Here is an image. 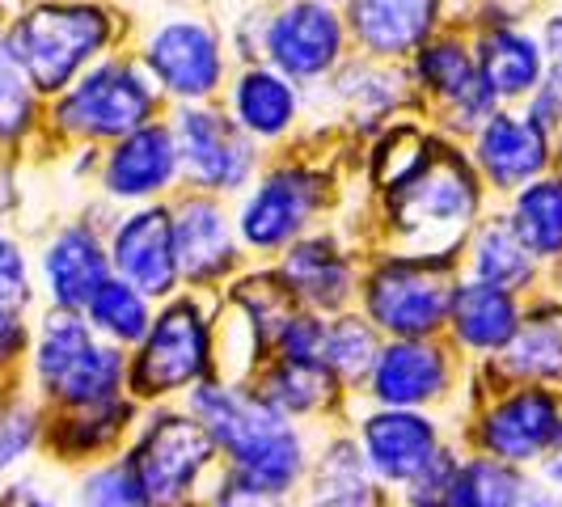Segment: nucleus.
Wrapping results in <instances>:
<instances>
[{
    "label": "nucleus",
    "instance_id": "nucleus-1",
    "mask_svg": "<svg viewBox=\"0 0 562 507\" xmlns=\"http://www.w3.org/2000/svg\"><path fill=\"white\" fill-rule=\"evenodd\" d=\"M187 410L212 436L221 465H225V478L262 491V495H276V499L301 495L313 461L310 440L296 422L283 419L250 381H228V376L216 381L212 376L199 390H191Z\"/></svg>",
    "mask_w": 562,
    "mask_h": 507
},
{
    "label": "nucleus",
    "instance_id": "nucleus-2",
    "mask_svg": "<svg viewBox=\"0 0 562 507\" xmlns=\"http://www.w3.org/2000/svg\"><path fill=\"white\" fill-rule=\"evenodd\" d=\"M148 507H203L221 482V452L191 410H153L127 444Z\"/></svg>",
    "mask_w": 562,
    "mask_h": 507
},
{
    "label": "nucleus",
    "instance_id": "nucleus-3",
    "mask_svg": "<svg viewBox=\"0 0 562 507\" xmlns=\"http://www.w3.org/2000/svg\"><path fill=\"white\" fill-rule=\"evenodd\" d=\"M34 381L59 410H85L127 394V356L89 330L85 313L52 309L34 342Z\"/></svg>",
    "mask_w": 562,
    "mask_h": 507
},
{
    "label": "nucleus",
    "instance_id": "nucleus-4",
    "mask_svg": "<svg viewBox=\"0 0 562 507\" xmlns=\"http://www.w3.org/2000/svg\"><path fill=\"white\" fill-rule=\"evenodd\" d=\"M351 440L360 444V457L376 482H385L394 495H440L449 478L457 452L445 440L440 419L427 410H390L372 406L364 419L356 422Z\"/></svg>",
    "mask_w": 562,
    "mask_h": 507
},
{
    "label": "nucleus",
    "instance_id": "nucleus-5",
    "mask_svg": "<svg viewBox=\"0 0 562 507\" xmlns=\"http://www.w3.org/2000/svg\"><path fill=\"white\" fill-rule=\"evenodd\" d=\"M212 368H216L212 322L191 296H178L161 313H153V326L140 338L136 356H127V397L166 402L191 394L203 381H212Z\"/></svg>",
    "mask_w": 562,
    "mask_h": 507
},
{
    "label": "nucleus",
    "instance_id": "nucleus-6",
    "mask_svg": "<svg viewBox=\"0 0 562 507\" xmlns=\"http://www.w3.org/2000/svg\"><path fill=\"white\" fill-rule=\"evenodd\" d=\"M106 13L89 4H38L9 34V59L38 89H64L85 59L106 43Z\"/></svg>",
    "mask_w": 562,
    "mask_h": 507
},
{
    "label": "nucleus",
    "instance_id": "nucleus-7",
    "mask_svg": "<svg viewBox=\"0 0 562 507\" xmlns=\"http://www.w3.org/2000/svg\"><path fill=\"white\" fill-rule=\"evenodd\" d=\"M562 431V394L546 385H507L479 410L470 444L516 470H537Z\"/></svg>",
    "mask_w": 562,
    "mask_h": 507
},
{
    "label": "nucleus",
    "instance_id": "nucleus-8",
    "mask_svg": "<svg viewBox=\"0 0 562 507\" xmlns=\"http://www.w3.org/2000/svg\"><path fill=\"white\" fill-rule=\"evenodd\" d=\"M449 275L427 258H394L381 262L364 283V317L376 335L390 338H431L449 322L452 305Z\"/></svg>",
    "mask_w": 562,
    "mask_h": 507
},
{
    "label": "nucleus",
    "instance_id": "nucleus-9",
    "mask_svg": "<svg viewBox=\"0 0 562 507\" xmlns=\"http://www.w3.org/2000/svg\"><path fill=\"white\" fill-rule=\"evenodd\" d=\"M474 203H479V191H474L470 169L457 157L427 153V161L406 182L394 187L390 212H394V225L406 237H419L431 246L440 233H449V237L461 233L465 221L474 216Z\"/></svg>",
    "mask_w": 562,
    "mask_h": 507
},
{
    "label": "nucleus",
    "instance_id": "nucleus-10",
    "mask_svg": "<svg viewBox=\"0 0 562 507\" xmlns=\"http://www.w3.org/2000/svg\"><path fill=\"white\" fill-rule=\"evenodd\" d=\"M368 397L390 410H427L449 394L452 356L436 338H390L368 372Z\"/></svg>",
    "mask_w": 562,
    "mask_h": 507
},
{
    "label": "nucleus",
    "instance_id": "nucleus-11",
    "mask_svg": "<svg viewBox=\"0 0 562 507\" xmlns=\"http://www.w3.org/2000/svg\"><path fill=\"white\" fill-rule=\"evenodd\" d=\"M148 114H153V93L127 64H102L59 106L64 127L81 136H132L140 132Z\"/></svg>",
    "mask_w": 562,
    "mask_h": 507
},
{
    "label": "nucleus",
    "instance_id": "nucleus-12",
    "mask_svg": "<svg viewBox=\"0 0 562 507\" xmlns=\"http://www.w3.org/2000/svg\"><path fill=\"white\" fill-rule=\"evenodd\" d=\"M301 507H397V495L368 470L351 431H338L313 452Z\"/></svg>",
    "mask_w": 562,
    "mask_h": 507
},
{
    "label": "nucleus",
    "instance_id": "nucleus-13",
    "mask_svg": "<svg viewBox=\"0 0 562 507\" xmlns=\"http://www.w3.org/2000/svg\"><path fill=\"white\" fill-rule=\"evenodd\" d=\"M111 262L119 280L132 283L140 296H169L178 283V258H173V221L166 212H136L114 233Z\"/></svg>",
    "mask_w": 562,
    "mask_h": 507
},
{
    "label": "nucleus",
    "instance_id": "nucleus-14",
    "mask_svg": "<svg viewBox=\"0 0 562 507\" xmlns=\"http://www.w3.org/2000/svg\"><path fill=\"white\" fill-rule=\"evenodd\" d=\"M136 422V402L123 394L102 406H85V410H64L56 422L43 427V444L52 449L56 461L64 465H98L114 457V449L123 444V436Z\"/></svg>",
    "mask_w": 562,
    "mask_h": 507
},
{
    "label": "nucleus",
    "instance_id": "nucleus-15",
    "mask_svg": "<svg viewBox=\"0 0 562 507\" xmlns=\"http://www.w3.org/2000/svg\"><path fill=\"white\" fill-rule=\"evenodd\" d=\"M267 47H271V59L280 64L283 72L317 77V72H326L335 64L338 47H342V30H338V18L326 4L296 0L271 22Z\"/></svg>",
    "mask_w": 562,
    "mask_h": 507
},
{
    "label": "nucleus",
    "instance_id": "nucleus-16",
    "mask_svg": "<svg viewBox=\"0 0 562 507\" xmlns=\"http://www.w3.org/2000/svg\"><path fill=\"white\" fill-rule=\"evenodd\" d=\"M148 64L169 93L182 98H203L221 81V47L195 22H173L157 30V38L148 43Z\"/></svg>",
    "mask_w": 562,
    "mask_h": 507
},
{
    "label": "nucleus",
    "instance_id": "nucleus-17",
    "mask_svg": "<svg viewBox=\"0 0 562 507\" xmlns=\"http://www.w3.org/2000/svg\"><path fill=\"white\" fill-rule=\"evenodd\" d=\"M178 132H182V153H187V161H191L199 182L233 191V187H241L250 178V166H254L250 144L221 114L187 111Z\"/></svg>",
    "mask_w": 562,
    "mask_h": 507
},
{
    "label": "nucleus",
    "instance_id": "nucleus-18",
    "mask_svg": "<svg viewBox=\"0 0 562 507\" xmlns=\"http://www.w3.org/2000/svg\"><path fill=\"white\" fill-rule=\"evenodd\" d=\"M47 292L64 313H85L93 292L111 280V258L89 228H64L43 258Z\"/></svg>",
    "mask_w": 562,
    "mask_h": 507
},
{
    "label": "nucleus",
    "instance_id": "nucleus-19",
    "mask_svg": "<svg viewBox=\"0 0 562 507\" xmlns=\"http://www.w3.org/2000/svg\"><path fill=\"white\" fill-rule=\"evenodd\" d=\"M507 385H562V305H533L520 313L516 335L499 351Z\"/></svg>",
    "mask_w": 562,
    "mask_h": 507
},
{
    "label": "nucleus",
    "instance_id": "nucleus-20",
    "mask_svg": "<svg viewBox=\"0 0 562 507\" xmlns=\"http://www.w3.org/2000/svg\"><path fill=\"white\" fill-rule=\"evenodd\" d=\"M449 326H452V338L465 351L499 356L507 342H512V335H516V326H520L516 292L491 288V283H465V288H457L449 305Z\"/></svg>",
    "mask_w": 562,
    "mask_h": 507
},
{
    "label": "nucleus",
    "instance_id": "nucleus-21",
    "mask_svg": "<svg viewBox=\"0 0 562 507\" xmlns=\"http://www.w3.org/2000/svg\"><path fill=\"white\" fill-rule=\"evenodd\" d=\"M313 187L317 182L305 178V173H276V178H267L258 187V195L246 203V212H241L246 241L258 246V250H276L283 241H292L301 233V225H305V216H310Z\"/></svg>",
    "mask_w": 562,
    "mask_h": 507
},
{
    "label": "nucleus",
    "instance_id": "nucleus-22",
    "mask_svg": "<svg viewBox=\"0 0 562 507\" xmlns=\"http://www.w3.org/2000/svg\"><path fill=\"white\" fill-rule=\"evenodd\" d=\"M173 258H178V275L191 283L221 280L233 262V233L225 225V212L207 199H195L178 212L173 221Z\"/></svg>",
    "mask_w": 562,
    "mask_h": 507
},
{
    "label": "nucleus",
    "instance_id": "nucleus-23",
    "mask_svg": "<svg viewBox=\"0 0 562 507\" xmlns=\"http://www.w3.org/2000/svg\"><path fill=\"white\" fill-rule=\"evenodd\" d=\"M254 390L267 397L283 419H310L335 406V397L342 394V385L335 381V372L322 360H267L254 372Z\"/></svg>",
    "mask_w": 562,
    "mask_h": 507
},
{
    "label": "nucleus",
    "instance_id": "nucleus-24",
    "mask_svg": "<svg viewBox=\"0 0 562 507\" xmlns=\"http://www.w3.org/2000/svg\"><path fill=\"white\" fill-rule=\"evenodd\" d=\"M533 478L516 465H504L495 457L482 452H457L449 478L440 486L436 504L440 507H520V499L529 495Z\"/></svg>",
    "mask_w": 562,
    "mask_h": 507
},
{
    "label": "nucleus",
    "instance_id": "nucleus-25",
    "mask_svg": "<svg viewBox=\"0 0 562 507\" xmlns=\"http://www.w3.org/2000/svg\"><path fill=\"white\" fill-rule=\"evenodd\" d=\"M283 283L310 313H338L351 301V267L347 258L326 241H301L283 258Z\"/></svg>",
    "mask_w": 562,
    "mask_h": 507
},
{
    "label": "nucleus",
    "instance_id": "nucleus-26",
    "mask_svg": "<svg viewBox=\"0 0 562 507\" xmlns=\"http://www.w3.org/2000/svg\"><path fill=\"white\" fill-rule=\"evenodd\" d=\"M436 0H351V26L368 52L397 56L427 38Z\"/></svg>",
    "mask_w": 562,
    "mask_h": 507
},
{
    "label": "nucleus",
    "instance_id": "nucleus-27",
    "mask_svg": "<svg viewBox=\"0 0 562 507\" xmlns=\"http://www.w3.org/2000/svg\"><path fill=\"white\" fill-rule=\"evenodd\" d=\"M479 157L499 187H520L546 166V132L533 119L491 114V123L482 127Z\"/></svg>",
    "mask_w": 562,
    "mask_h": 507
},
{
    "label": "nucleus",
    "instance_id": "nucleus-28",
    "mask_svg": "<svg viewBox=\"0 0 562 507\" xmlns=\"http://www.w3.org/2000/svg\"><path fill=\"white\" fill-rule=\"evenodd\" d=\"M173 161H178V148L169 140V132H161V127H140V132H132L111 153L106 187L123 199L153 195V191H161L169 178H173Z\"/></svg>",
    "mask_w": 562,
    "mask_h": 507
},
{
    "label": "nucleus",
    "instance_id": "nucleus-29",
    "mask_svg": "<svg viewBox=\"0 0 562 507\" xmlns=\"http://www.w3.org/2000/svg\"><path fill=\"white\" fill-rule=\"evenodd\" d=\"M85 322H89L93 335L102 342H111V347H140V338L153 326V305L132 283L106 280L93 292V301L85 305Z\"/></svg>",
    "mask_w": 562,
    "mask_h": 507
},
{
    "label": "nucleus",
    "instance_id": "nucleus-30",
    "mask_svg": "<svg viewBox=\"0 0 562 507\" xmlns=\"http://www.w3.org/2000/svg\"><path fill=\"white\" fill-rule=\"evenodd\" d=\"M482 81L491 84V93H529L541 81V52L529 34L520 30H495L482 38Z\"/></svg>",
    "mask_w": 562,
    "mask_h": 507
},
{
    "label": "nucleus",
    "instance_id": "nucleus-31",
    "mask_svg": "<svg viewBox=\"0 0 562 507\" xmlns=\"http://www.w3.org/2000/svg\"><path fill=\"white\" fill-rule=\"evenodd\" d=\"M381 356V335L368 317H351L342 313L335 322H326V342H322V364L335 372V381L347 385H360L368 381V372Z\"/></svg>",
    "mask_w": 562,
    "mask_h": 507
},
{
    "label": "nucleus",
    "instance_id": "nucleus-32",
    "mask_svg": "<svg viewBox=\"0 0 562 507\" xmlns=\"http://www.w3.org/2000/svg\"><path fill=\"white\" fill-rule=\"evenodd\" d=\"M516 237L525 241V250L537 258H554L562 254V182L546 178L533 182L525 195L516 199Z\"/></svg>",
    "mask_w": 562,
    "mask_h": 507
},
{
    "label": "nucleus",
    "instance_id": "nucleus-33",
    "mask_svg": "<svg viewBox=\"0 0 562 507\" xmlns=\"http://www.w3.org/2000/svg\"><path fill=\"white\" fill-rule=\"evenodd\" d=\"M533 280V254L525 250V241L516 237L512 225H486L474 246V283H491L516 292Z\"/></svg>",
    "mask_w": 562,
    "mask_h": 507
},
{
    "label": "nucleus",
    "instance_id": "nucleus-34",
    "mask_svg": "<svg viewBox=\"0 0 562 507\" xmlns=\"http://www.w3.org/2000/svg\"><path fill=\"white\" fill-rule=\"evenodd\" d=\"M296 111V98H292V84L276 77V72H246L237 84V114L241 123L258 132V136H280L283 127L292 123Z\"/></svg>",
    "mask_w": 562,
    "mask_h": 507
},
{
    "label": "nucleus",
    "instance_id": "nucleus-35",
    "mask_svg": "<svg viewBox=\"0 0 562 507\" xmlns=\"http://www.w3.org/2000/svg\"><path fill=\"white\" fill-rule=\"evenodd\" d=\"M72 504L77 507H148L136 470L127 465V457H106L98 465H89L77 491H72Z\"/></svg>",
    "mask_w": 562,
    "mask_h": 507
},
{
    "label": "nucleus",
    "instance_id": "nucleus-36",
    "mask_svg": "<svg viewBox=\"0 0 562 507\" xmlns=\"http://www.w3.org/2000/svg\"><path fill=\"white\" fill-rule=\"evenodd\" d=\"M43 415L30 402H4L0 406V482H9L26 457L43 444Z\"/></svg>",
    "mask_w": 562,
    "mask_h": 507
},
{
    "label": "nucleus",
    "instance_id": "nucleus-37",
    "mask_svg": "<svg viewBox=\"0 0 562 507\" xmlns=\"http://www.w3.org/2000/svg\"><path fill=\"white\" fill-rule=\"evenodd\" d=\"M419 72H423V81L431 84L436 93H445L449 102H457L470 84L479 81V68L470 64V56H465L457 43H431V47H423Z\"/></svg>",
    "mask_w": 562,
    "mask_h": 507
},
{
    "label": "nucleus",
    "instance_id": "nucleus-38",
    "mask_svg": "<svg viewBox=\"0 0 562 507\" xmlns=\"http://www.w3.org/2000/svg\"><path fill=\"white\" fill-rule=\"evenodd\" d=\"M30 305L26 258L13 241H0V317H22Z\"/></svg>",
    "mask_w": 562,
    "mask_h": 507
},
{
    "label": "nucleus",
    "instance_id": "nucleus-39",
    "mask_svg": "<svg viewBox=\"0 0 562 507\" xmlns=\"http://www.w3.org/2000/svg\"><path fill=\"white\" fill-rule=\"evenodd\" d=\"M30 119V93L22 77H18V64L0 52V132L13 136L22 132Z\"/></svg>",
    "mask_w": 562,
    "mask_h": 507
},
{
    "label": "nucleus",
    "instance_id": "nucleus-40",
    "mask_svg": "<svg viewBox=\"0 0 562 507\" xmlns=\"http://www.w3.org/2000/svg\"><path fill=\"white\" fill-rule=\"evenodd\" d=\"M203 507H301V495L296 499H276V495H262V491H250L241 482L225 478V470H221V482L212 486Z\"/></svg>",
    "mask_w": 562,
    "mask_h": 507
},
{
    "label": "nucleus",
    "instance_id": "nucleus-41",
    "mask_svg": "<svg viewBox=\"0 0 562 507\" xmlns=\"http://www.w3.org/2000/svg\"><path fill=\"white\" fill-rule=\"evenodd\" d=\"M0 507H59V499L34 478H9L0 486Z\"/></svg>",
    "mask_w": 562,
    "mask_h": 507
},
{
    "label": "nucleus",
    "instance_id": "nucleus-42",
    "mask_svg": "<svg viewBox=\"0 0 562 507\" xmlns=\"http://www.w3.org/2000/svg\"><path fill=\"white\" fill-rule=\"evenodd\" d=\"M533 123L546 132V127H554V123H562V77L554 72L550 81H546V89L537 93V106H533Z\"/></svg>",
    "mask_w": 562,
    "mask_h": 507
},
{
    "label": "nucleus",
    "instance_id": "nucleus-43",
    "mask_svg": "<svg viewBox=\"0 0 562 507\" xmlns=\"http://www.w3.org/2000/svg\"><path fill=\"white\" fill-rule=\"evenodd\" d=\"M26 351V326L22 317H0V368L13 364Z\"/></svg>",
    "mask_w": 562,
    "mask_h": 507
},
{
    "label": "nucleus",
    "instance_id": "nucleus-44",
    "mask_svg": "<svg viewBox=\"0 0 562 507\" xmlns=\"http://www.w3.org/2000/svg\"><path fill=\"white\" fill-rule=\"evenodd\" d=\"M537 482H546L550 491H562V431L554 440V449L546 452V461L537 465Z\"/></svg>",
    "mask_w": 562,
    "mask_h": 507
},
{
    "label": "nucleus",
    "instance_id": "nucleus-45",
    "mask_svg": "<svg viewBox=\"0 0 562 507\" xmlns=\"http://www.w3.org/2000/svg\"><path fill=\"white\" fill-rule=\"evenodd\" d=\"M520 507H559V499H554V491H550L546 482L533 478V486H529V495L520 499Z\"/></svg>",
    "mask_w": 562,
    "mask_h": 507
},
{
    "label": "nucleus",
    "instance_id": "nucleus-46",
    "mask_svg": "<svg viewBox=\"0 0 562 507\" xmlns=\"http://www.w3.org/2000/svg\"><path fill=\"white\" fill-rule=\"evenodd\" d=\"M546 47H550L554 59H559V77H562V18H554V22L546 26Z\"/></svg>",
    "mask_w": 562,
    "mask_h": 507
},
{
    "label": "nucleus",
    "instance_id": "nucleus-47",
    "mask_svg": "<svg viewBox=\"0 0 562 507\" xmlns=\"http://www.w3.org/2000/svg\"><path fill=\"white\" fill-rule=\"evenodd\" d=\"M554 499H559V507H562V491H554Z\"/></svg>",
    "mask_w": 562,
    "mask_h": 507
},
{
    "label": "nucleus",
    "instance_id": "nucleus-48",
    "mask_svg": "<svg viewBox=\"0 0 562 507\" xmlns=\"http://www.w3.org/2000/svg\"><path fill=\"white\" fill-rule=\"evenodd\" d=\"M0 406H4V402H0Z\"/></svg>",
    "mask_w": 562,
    "mask_h": 507
}]
</instances>
